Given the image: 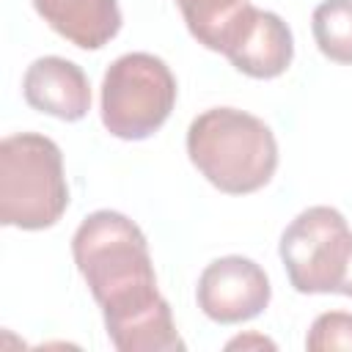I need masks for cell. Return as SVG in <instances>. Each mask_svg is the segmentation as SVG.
I'll return each mask as SVG.
<instances>
[{"label": "cell", "mask_w": 352, "mask_h": 352, "mask_svg": "<svg viewBox=\"0 0 352 352\" xmlns=\"http://www.w3.org/2000/svg\"><path fill=\"white\" fill-rule=\"evenodd\" d=\"M182 16L198 44L220 52L223 38L248 0H176Z\"/></svg>", "instance_id": "obj_11"}, {"label": "cell", "mask_w": 352, "mask_h": 352, "mask_svg": "<svg viewBox=\"0 0 352 352\" xmlns=\"http://www.w3.org/2000/svg\"><path fill=\"white\" fill-rule=\"evenodd\" d=\"M267 272L245 256H223L206 264L198 278V308L217 324H239L270 305Z\"/></svg>", "instance_id": "obj_6"}, {"label": "cell", "mask_w": 352, "mask_h": 352, "mask_svg": "<svg viewBox=\"0 0 352 352\" xmlns=\"http://www.w3.org/2000/svg\"><path fill=\"white\" fill-rule=\"evenodd\" d=\"M220 52L248 77L272 80L280 77L294 58V38L289 25L256 6H245L228 28Z\"/></svg>", "instance_id": "obj_7"}, {"label": "cell", "mask_w": 352, "mask_h": 352, "mask_svg": "<svg viewBox=\"0 0 352 352\" xmlns=\"http://www.w3.org/2000/svg\"><path fill=\"white\" fill-rule=\"evenodd\" d=\"M305 346L311 352H333V349L352 352V314L344 311L319 314L308 330Z\"/></svg>", "instance_id": "obj_12"}, {"label": "cell", "mask_w": 352, "mask_h": 352, "mask_svg": "<svg viewBox=\"0 0 352 352\" xmlns=\"http://www.w3.org/2000/svg\"><path fill=\"white\" fill-rule=\"evenodd\" d=\"M72 256L118 352L184 349L170 305L157 289L146 236L126 214L113 209L88 214L72 236Z\"/></svg>", "instance_id": "obj_1"}, {"label": "cell", "mask_w": 352, "mask_h": 352, "mask_svg": "<svg viewBox=\"0 0 352 352\" xmlns=\"http://www.w3.org/2000/svg\"><path fill=\"white\" fill-rule=\"evenodd\" d=\"M176 104V77L151 52L116 58L102 80V124L121 140L154 135Z\"/></svg>", "instance_id": "obj_5"}, {"label": "cell", "mask_w": 352, "mask_h": 352, "mask_svg": "<svg viewBox=\"0 0 352 352\" xmlns=\"http://www.w3.org/2000/svg\"><path fill=\"white\" fill-rule=\"evenodd\" d=\"M69 206L63 154L38 132L8 135L0 143V223L22 231L55 226Z\"/></svg>", "instance_id": "obj_3"}, {"label": "cell", "mask_w": 352, "mask_h": 352, "mask_svg": "<svg viewBox=\"0 0 352 352\" xmlns=\"http://www.w3.org/2000/svg\"><path fill=\"white\" fill-rule=\"evenodd\" d=\"M25 102L60 121H80L91 110V85L85 72L66 58H36L22 80Z\"/></svg>", "instance_id": "obj_8"}, {"label": "cell", "mask_w": 352, "mask_h": 352, "mask_svg": "<svg viewBox=\"0 0 352 352\" xmlns=\"http://www.w3.org/2000/svg\"><path fill=\"white\" fill-rule=\"evenodd\" d=\"M280 261L300 294L352 297V231L333 206H308L280 234Z\"/></svg>", "instance_id": "obj_4"}, {"label": "cell", "mask_w": 352, "mask_h": 352, "mask_svg": "<svg viewBox=\"0 0 352 352\" xmlns=\"http://www.w3.org/2000/svg\"><path fill=\"white\" fill-rule=\"evenodd\" d=\"M248 344H264V346H272L267 338H236L228 344V349H236V346H248Z\"/></svg>", "instance_id": "obj_13"}, {"label": "cell", "mask_w": 352, "mask_h": 352, "mask_svg": "<svg viewBox=\"0 0 352 352\" xmlns=\"http://www.w3.org/2000/svg\"><path fill=\"white\" fill-rule=\"evenodd\" d=\"M33 8L80 50H99L121 30L118 0H33Z\"/></svg>", "instance_id": "obj_9"}, {"label": "cell", "mask_w": 352, "mask_h": 352, "mask_svg": "<svg viewBox=\"0 0 352 352\" xmlns=\"http://www.w3.org/2000/svg\"><path fill=\"white\" fill-rule=\"evenodd\" d=\"M187 154L201 176L228 195L261 190L278 168L272 129L236 107H212L192 118Z\"/></svg>", "instance_id": "obj_2"}, {"label": "cell", "mask_w": 352, "mask_h": 352, "mask_svg": "<svg viewBox=\"0 0 352 352\" xmlns=\"http://www.w3.org/2000/svg\"><path fill=\"white\" fill-rule=\"evenodd\" d=\"M311 30L324 58L352 66V0H322L314 8Z\"/></svg>", "instance_id": "obj_10"}]
</instances>
